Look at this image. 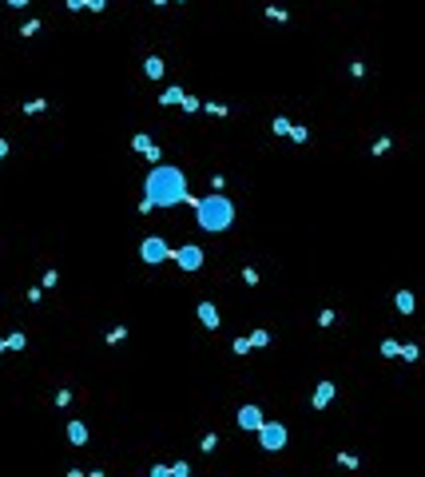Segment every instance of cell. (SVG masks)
<instances>
[{"mask_svg": "<svg viewBox=\"0 0 425 477\" xmlns=\"http://www.w3.org/2000/svg\"><path fill=\"white\" fill-rule=\"evenodd\" d=\"M330 398H334V382H318V386H314L310 406H314V410H326V406H330Z\"/></svg>", "mask_w": 425, "mask_h": 477, "instance_id": "cell-8", "label": "cell"}, {"mask_svg": "<svg viewBox=\"0 0 425 477\" xmlns=\"http://www.w3.org/2000/svg\"><path fill=\"white\" fill-rule=\"evenodd\" d=\"M266 342H271V334H266V330H255V334H250V350H262Z\"/></svg>", "mask_w": 425, "mask_h": 477, "instance_id": "cell-23", "label": "cell"}, {"mask_svg": "<svg viewBox=\"0 0 425 477\" xmlns=\"http://www.w3.org/2000/svg\"><path fill=\"white\" fill-rule=\"evenodd\" d=\"M139 259H143L147 267H159V263H167V259H171V247L159 235H147L143 243H139Z\"/></svg>", "mask_w": 425, "mask_h": 477, "instance_id": "cell-4", "label": "cell"}, {"mask_svg": "<svg viewBox=\"0 0 425 477\" xmlns=\"http://www.w3.org/2000/svg\"><path fill=\"white\" fill-rule=\"evenodd\" d=\"M243 283L246 286H258V270L255 267H243Z\"/></svg>", "mask_w": 425, "mask_h": 477, "instance_id": "cell-32", "label": "cell"}, {"mask_svg": "<svg viewBox=\"0 0 425 477\" xmlns=\"http://www.w3.org/2000/svg\"><path fill=\"white\" fill-rule=\"evenodd\" d=\"M338 465H346V469H358V457H354V453H338Z\"/></svg>", "mask_w": 425, "mask_h": 477, "instance_id": "cell-34", "label": "cell"}, {"mask_svg": "<svg viewBox=\"0 0 425 477\" xmlns=\"http://www.w3.org/2000/svg\"><path fill=\"white\" fill-rule=\"evenodd\" d=\"M4 155H8V139H0V163H4Z\"/></svg>", "mask_w": 425, "mask_h": 477, "instance_id": "cell-43", "label": "cell"}, {"mask_svg": "<svg viewBox=\"0 0 425 477\" xmlns=\"http://www.w3.org/2000/svg\"><path fill=\"white\" fill-rule=\"evenodd\" d=\"M44 298V286H28V302H40Z\"/></svg>", "mask_w": 425, "mask_h": 477, "instance_id": "cell-40", "label": "cell"}, {"mask_svg": "<svg viewBox=\"0 0 425 477\" xmlns=\"http://www.w3.org/2000/svg\"><path fill=\"white\" fill-rule=\"evenodd\" d=\"M68 442L72 446H88V421H68Z\"/></svg>", "mask_w": 425, "mask_h": 477, "instance_id": "cell-9", "label": "cell"}, {"mask_svg": "<svg viewBox=\"0 0 425 477\" xmlns=\"http://www.w3.org/2000/svg\"><path fill=\"white\" fill-rule=\"evenodd\" d=\"M271 132H274V135H286V132H290V119H286V116H274Z\"/></svg>", "mask_w": 425, "mask_h": 477, "instance_id": "cell-27", "label": "cell"}, {"mask_svg": "<svg viewBox=\"0 0 425 477\" xmlns=\"http://www.w3.org/2000/svg\"><path fill=\"white\" fill-rule=\"evenodd\" d=\"M334 322H338V314L330 310V306H326V310L318 314V326H334Z\"/></svg>", "mask_w": 425, "mask_h": 477, "instance_id": "cell-30", "label": "cell"}, {"mask_svg": "<svg viewBox=\"0 0 425 477\" xmlns=\"http://www.w3.org/2000/svg\"><path fill=\"white\" fill-rule=\"evenodd\" d=\"M230 350H235L239 358H246V354H250V338H235V342H230Z\"/></svg>", "mask_w": 425, "mask_h": 477, "instance_id": "cell-28", "label": "cell"}, {"mask_svg": "<svg viewBox=\"0 0 425 477\" xmlns=\"http://www.w3.org/2000/svg\"><path fill=\"white\" fill-rule=\"evenodd\" d=\"M183 112H191V116L203 112V100H199V96H183Z\"/></svg>", "mask_w": 425, "mask_h": 477, "instance_id": "cell-21", "label": "cell"}, {"mask_svg": "<svg viewBox=\"0 0 425 477\" xmlns=\"http://www.w3.org/2000/svg\"><path fill=\"white\" fill-rule=\"evenodd\" d=\"M350 76H358V80L365 76V64H362V60H354V64H350Z\"/></svg>", "mask_w": 425, "mask_h": 477, "instance_id": "cell-38", "label": "cell"}, {"mask_svg": "<svg viewBox=\"0 0 425 477\" xmlns=\"http://www.w3.org/2000/svg\"><path fill=\"white\" fill-rule=\"evenodd\" d=\"M258 426H262V410H258L255 402H246L243 410H239V430H246V433H255Z\"/></svg>", "mask_w": 425, "mask_h": 477, "instance_id": "cell-6", "label": "cell"}, {"mask_svg": "<svg viewBox=\"0 0 425 477\" xmlns=\"http://www.w3.org/2000/svg\"><path fill=\"white\" fill-rule=\"evenodd\" d=\"M0 354H8V346H4V338H0Z\"/></svg>", "mask_w": 425, "mask_h": 477, "instance_id": "cell-45", "label": "cell"}, {"mask_svg": "<svg viewBox=\"0 0 425 477\" xmlns=\"http://www.w3.org/2000/svg\"><path fill=\"white\" fill-rule=\"evenodd\" d=\"M195 223L203 227L207 235H223V231H230V223H235V203H230L223 191H211L207 199L195 203Z\"/></svg>", "mask_w": 425, "mask_h": 477, "instance_id": "cell-2", "label": "cell"}, {"mask_svg": "<svg viewBox=\"0 0 425 477\" xmlns=\"http://www.w3.org/2000/svg\"><path fill=\"white\" fill-rule=\"evenodd\" d=\"M143 76H147V80H159V76H163V60L147 56V60H143Z\"/></svg>", "mask_w": 425, "mask_h": 477, "instance_id": "cell-11", "label": "cell"}, {"mask_svg": "<svg viewBox=\"0 0 425 477\" xmlns=\"http://www.w3.org/2000/svg\"><path fill=\"white\" fill-rule=\"evenodd\" d=\"M143 195L151 199L155 207H175L187 195V175L171 163H151V171L143 179Z\"/></svg>", "mask_w": 425, "mask_h": 477, "instance_id": "cell-1", "label": "cell"}, {"mask_svg": "<svg viewBox=\"0 0 425 477\" xmlns=\"http://www.w3.org/2000/svg\"><path fill=\"white\" fill-rule=\"evenodd\" d=\"M84 8H88V12H104V8H107V0H88Z\"/></svg>", "mask_w": 425, "mask_h": 477, "instance_id": "cell-36", "label": "cell"}, {"mask_svg": "<svg viewBox=\"0 0 425 477\" xmlns=\"http://www.w3.org/2000/svg\"><path fill=\"white\" fill-rule=\"evenodd\" d=\"M4 346H8V350H24V346H28V338H24V330H12V334L4 338Z\"/></svg>", "mask_w": 425, "mask_h": 477, "instance_id": "cell-13", "label": "cell"}, {"mask_svg": "<svg viewBox=\"0 0 425 477\" xmlns=\"http://www.w3.org/2000/svg\"><path fill=\"white\" fill-rule=\"evenodd\" d=\"M203 112H207V116H219V119L230 116V107L227 104H215V100H211V104H203Z\"/></svg>", "mask_w": 425, "mask_h": 477, "instance_id": "cell-20", "label": "cell"}, {"mask_svg": "<svg viewBox=\"0 0 425 477\" xmlns=\"http://www.w3.org/2000/svg\"><path fill=\"white\" fill-rule=\"evenodd\" d=\"M390 148H394V139H390V135H381V139H374V148H370V155H385Z\"/></svg>", "mask_w": 425, "mask_h": 477, "instance_id": "cell-19", "label": "cell"}, {"mask_svg": "<svg viewBox=\"0 0 425 477\" xmlns=\"http://www.w3.org/2000/svg\"><path fill=\"white\" fill-rule=\"evenodd\" d=\"M68 402H72V390H56V406H60V410H64V406H68Z\"/></svg>", "mask_w": 425, "mask_h": 477, "instance_id": "cell-35", "label": "cell"}, {"mask_svg": "<svg viewBox=\"0 0 425 477\" xmlns=\"http://www.w3.org/2000/svg\"><path fill=\"white\" fill-rule=\"evenodd\" d=\"M394 306H397V314H405V318H410V314H413V306H417L413 290H397V295H394Z\"/></svg>", "mask_w": 425, "mask_h": 477, "instance_id": "cell-10", "label": "cell"}, {"mask_svg": "<svg viewBox=\"0 0 425 477\" xmlns=\"http://www.w3.org/2000/svg\"><path fill=\"white\" fill-rule=\"evenodd\" d=\"M167 473H171V477H187V473H191V465H187V462H175Z\"/></svg>", "mask_w": 425, "mask_h": 477, "instance_id": "cell-31", "label": "cell"}, {"mask_svg": "<svg viewBox=\"0 0 425 477\" xmlns=\"http://www.w3.org/2000/svg\"><path fill=\"white\" fill-rule=\"evenodd\" d=\"M290 139H294V143H306V139H310V132H306V127H298V123H290Z\"/></svg>", "mask_w": 425, "mask_h": 477, "instance_id": "cell-25", "label": "cell"}, {"mask_svg": "<svg viewBox=\"0 0 425 477\" xmlns=\"http://www.w3.org/2000/svg\"><path fill=\"white\" fill-rule=\"evenodd\" d=\"M143 159H147V163H163V148H159V143H151V148L143 151Z\"/></svg>", "mask_w": 425, "mask_h": 477, "instance_id": "cell-22", "label": "cell"}, {"mask_svg": "<svg viewBox=\"0 0 425 477\" xmlns=\"http://www.w3.org/2000/svg\"><path fill=\"white\" fill-rule=\"evenodd\" d=\"M258 446L266 449V453H278V449H286V426H282V421H266V417H262V426H258Z\"/></svg>", "mask_w": 425, "mask_h": 477, "instance_id": "cell-3", "label": "cell"}, {"mask_svg": "<svg viewBox=\"0 0 425 477\" xmlns=\"http://www.w3.org/2000/svg\"><path fill=\"white\" fill-rule=\"evenodd\" d=\"M171 263L179 270H203V247H195V243H183V247H175L171 251Z\"/></svg>", "mask_w": 425, "mask_h": 477, "instance_id": "cell-5", "label": "cell"}, {"mask_svg": "<svg viewBox=\"0 0 425 477\" xmlns=\"http://www.w3.org/2000/svg\"><path fill=\"white\" fill-rule=\"evenodd\" d=\"M131 148H136L139 155H143V151L151 148V135H147V132H139V135H131Z\"/></svg>", "mask_w": 425, "mask_h": 477, "instance_id": "cell-18", "label": "cell"}, {"mask_svg": "<svg viewBox=\"0 0 425 477\" xmlns=\"http://www.w3.org/2000/svg\"><path fill=\"white\" fill-rule=\"evenodd\" d=\"M417 354H421V346H417V342H405V346H397V358H405V362H417Z\"/></svg>", "mask_w": 425, "mask_h": 477, "instance_id": "cell-15", "label": "cell"}, {"mask_svg": "<svg viewBox=\"0 0 425 477\" xmlns=\"http://www.w3.org/2000/svg\"><path fill=\"white\" fill-rule=\"evenodd\" d=\"M151 4H155V8H163V4H171V0H151Z\"/></svg>", "mask_w": 425, "mask_h": 477, "instance_id": "cell-44", "label": "cell"}, {"mask_svg": "<svg viewBox=\"0 0 425 477\" xmlns=\"http://www.w3.org/2000/svg\"><path fill=\"white\" fill-rule=\"evenodd\" d=\"M227 187V175H211V191H223Z\"/></svg>", "mask_w": 425, "mask_h": 477, "instance_id": "cell-39", "label": "cell"}, {"mask_svg": "<svg viewBox=\"0 0 425 477\" xmlns=\"http://www.w3.org/2000/svg\"><path fill=\"white\" fill-rule=\"evenodd\" d=\"M397 338H385V342H381V358H397Z\"/></svg>", "mask_w": 425, "mask_h": 477, "instance_id": "cell-29", "label": "cell"}, {"mask_svg": "<svg viewBox=\"0 0 425 477\" xmlns=\"http://www.w3.org/2000/svg\"><path fill=\"white\" fill-rule=\"evenodd\" d=\"M36 32H40V20H28V24H24V28H20V36H24V40H28V36H36Z\"/></svg>", "mask_w": 425, "mask_h": 477, "instance_id": "cell-33", "label": "cell"}, {"mask_svg": "<svg viewBox=\"0 0 425 477\" xmlns=\"http://www.w3.org/2000/svg\"><path fill=\"white\" fill-rule=\"evenodd\" d=\"M179 4H187V0H179Z\"/></svg>", "mask_w": 425, "mask_h": 477, "instance_id": "cell-46", "label": "cell"}, {"mask_svg": "<svg viewBox=\"0 0 425 477\" xmlns=\"http://www.w3.org/2000/svg\"><path fill=\"white\" fill-rule=\"evenodd\" d=\"M151 211H155V203L147 199V195H143V199H139V215H151Z\"/></svg>", "mask_w": 425, "mask_h": 477, "instance_id": "cell-37", "label": "cell"}, {"mask_svg": "<svg viewBox=\"0 0 425 477\" xmlns=\"http://www.w3.org/2000/svg\"><path fill=\"white\" fill-rule=\"evenodd\" d=\"M199 322H203L207 330H219V322H223V318H219V306H215L211 298H203V302H199Z\"/></svg>", "mask_w": 425, "mask_h": 477, "instance_id": "cell-7", "label": "cell"}, {"mask_svg": "<svg viewBox=\"0 0 425 477\" xmlns=\"http://www.w3.org/2000/svg\"><path fill=\"white\" fill-rule=\"evenodd\" d=\"M123 338H127V326H111V330H107V338H104V342H107V346H120Z\"/></svg>", "mask_w": 425, "mask_h": 477, "instance_id": "cell-17", "label": "cell"}, {"mask_svg": "<svg viewBox=\"0 0 425 477\" xmlns=\"http://www.w3.org/2000/svg\"><path fill=\"white\" fill-rule=\"evenodd\" d=\"M262 12H266V20H278V24H286V20H290V12H286V8H278V4H266Z\"/></svg>", "mask_w": 425, "mask_h": 477, "instance_id": "cell-14", "label": "cell"}, {"mask_svg": "<svg viewBox=\"0 0 425 477\" xmlns=\"http://www.w3.org/2000/svg\"><path fill=\"white\" fill-rule=\"evenodd\" d=\"M44 107H48V100H44V96H36V100H28V104H24V116H40Z\"/></svg>", "mask_w": 425, "mask_h": 477, "instance_id": "cell-16", "label": "cell"}, {"mask_svg": "<svg viewBox=\"0 0 425 477\" xmlns=\"http://www.w3.org/2000/svg\"><path fill=\"white\" fill-rule=\"evenodd\" d=\"M199 449H203V453H215V449H219V433H207V437L199 442Z\"/></svg>", "mask_w": 425, "mask_h": 477, "instance_id": "cell-24", "label": "cell"}, {"mask_svg": "<svg viewBox=\"0 0 425 477\" xmlns=\"http://www.w3.org/2000/svg\"><path fill=\"white\" fill-rule=\"evenodd\" d=\"M56 283H60V274H56V267H48V270H44V283H40V286H44V290H56Z\"/></svg>", "mask_w": 425, "mask_h": 477, "instance_id": "cell-26", "label": "cell"}, {"mask_svg": "<svg viewBox=\"0 0 425 477\" xmlns=\"http://www.w3.org/2000/svg\"><path fill=\"white\" fill-rule=\"evenodd\" d=\"M4 4H8V8H28L32 0H4Z\"/></svg>", "mask_w": 425, "mask_h": 477, "instance_id": "cell-42", "label": "cell"}, {"mask_svg": "<svg viewBox=\"0 0 425 477\" xmlns=\"http://www.w3.org/2000/svg\"><path fill=\"white\" fill-rule=\"evenodd\" d=\"M183 96H187L183 88H167L163 96H159V104H163V107H175V104H183Z\"/></svg>", "mask_w": 425, "mask_h": 477, "instance_id": "cell-12", "label": "cell"}, {"mask_svg": "<svg viewBox=\"0 0 425 477\" xmlns=\"http://www.w3.org/2000/svg\"><path fill=\"white\" fill-rule=\"evenodd\" d=\"M64 4H68V12H84V4H88V0H64Z\"/></svg>", "mask_w": 425, "mask_h": 477, "instance_id": "cell-41", "label": "cell"}]
</instances>
